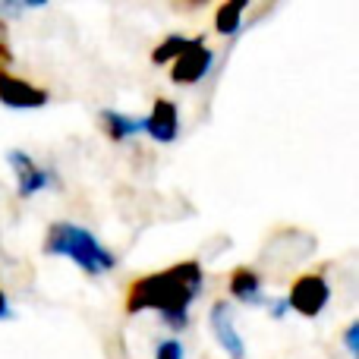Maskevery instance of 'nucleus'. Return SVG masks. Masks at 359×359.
<instances>
[{
  "label": "nucleus",
  "instance_id": "13",
  "mask_svg": "<svg viewBox=\"0 0 359 359\" xmlns=\"http://www.w3.org/2000/svg\"><path fill=\"white\" fill-rule=\"evenodd\" d=\"M155 359H186V350L177 337H164L155 347Z\"/></svg>",
  "mask_w": 359,
  "mask_h": 359
},
{
  "label": "nucleus",
  "instance_id": "3",
  "mask_svg": "<svg viewBox=\"0 0 359 359\" xmlns=\"http://www.w3.org/2000/svg\"><path fill=\"white\" fill-rule=\"evenodd\" d=\"M331 299V287L322 274H299L290 287V297H287V306L293 312H299L303 318H318L325 312Z\"/></svg>",
  "mask_w": 359,
  "mask_h": 359
},
{
  "label": "nucleus",
  "instance_id": "11",
  "mask_svg": "<svg viewBox=\"0 0 359 359\" xmlns=\"http://www.w3.org/2000/svg\"><path fill=\"white\" fill-rule=\"evenodd\" d=\"M243 10H246V4H243V0H230V4H221V6H217V13H215V29L221 32V35H233V32L240 29Z\"/></svg>",
  "mask_w": 359,
  "mask_h": 359
},
{
  "label": "nucleus",
  "instance_id": "12",
  "mask_svg": "<svg viewBox=\"0 0 359 359\" xmlns=\"http://www.w3.org/2000/svg\"><path fill=\"white\" fill-rule=\"evenodd\" d=\"M186 41H189V38H183V35H168V38H164V41L155 48L151 60H155V63H170V60H177V54L186 48Z\"/></svg>",
  "mask_w": 359,
  "mask_h": 359
},
{
  "label": "nucleus",
  "instance_id": "6",
  "mask_svg": "<svg viewBox=\"0 0 359 359\" xmlns=\"http://www.w3.org/2000/svg\"><path fill=\"white\" fill-rule=\"evenodd\" d=\"M0 104L16 107V111H32V107L48 104V92L25 82L22 76H13L6 69H0Z\"/></svg>",
  "mask_w": 359,
  "mask_h": 359
},
{
  "label": "nucleus",
  "instance_id": "10",
  "mask_svg": "<svg viewBox=\"0 0 359 359\" xmlns=\"http://www.w3.org/2000/svg\"><path fill=\"white\" fill-rule=\"evenodd\" d=\"M101 130L114 139V142H126V139H136L145 133L142 120L130 117V114H120V111H101Z\"/></svg>",
  "mask_w": 359,
  "mask_h": 359
},
{
  "label": "nucleus",
  "instance_id": "8",
  "mask_svg": "<svg viewBox=\"0 0 359 359\" xmlns=\"http://www.w3.org/2000/svg\"><path fill=\"white\" fill-rule=\"evenodd\" d=\"M142 126H145V133H149V136L155 139V142H161V145L174 142L177 133H180V114H177V104H174L170 98H158L149 117H142Z\"/></svg>",
  "mask_w": 359,
  "mask_h": 359
},
{
  "label": "nucleus",
  "instance_id": "14",
  "mask_svg": "<svg viewBox=\"0 0 359 359\" xmlns=\"http://www.w3.org/2000/svg\"><path fill=\"white\" fill-rule=\"evenodd\" d=\"M356 331H359V325L353 322V325H350V328H347V334H344V344H347L350 356H356V353H359V350H356Z\"/></svg>",
  "mask_w": 359,
  "mask_h": 359
},
{
  "label": "nucleus",
  "instance_id": "1",
  "mask_svg": "<svg viewBox=\"0 0 359 359\" xmlns=\"http://www.w3.org/2000/svg\"><path fill=\"white\" fill-rule=\"evenodd\" d=\"M205 287V271L198 262H177L155 274H142L126 293V312H158L170 331L189 328V309Z\"/></svg>",
  "mask_w": 359,
  "mask_h": 359
},
{
  "label": "nucleus",
  "instance_id": "7",
  "mask_svg": "<svg viewBox=\"0 0 359 359\" xmlns=\"http://www.w3.org/2000/svg\"><path fill=\"white\" fill-rule=\"evenodd\" d=\"M211 318V331H215V341L224 347V353L230 359H246V344H243L240 331H236V322H233V309H230L227 299H217L208 312Z\"/></svg>",
  "mask_w": 359,
  "mask_h": 359
},
{
  "label": "nucleus",
  "instance_id": "2",
  "mask_svg": "<svg viewBox=\"0 0 359 359\" xmlns=\"http://www.w3.org/2000/svg\"><path fill=\"white\" fill-rule=\"evenodd\" d=\"M44 252L48 255H63L76 268H82L86 274L98 278L117 268V255L98 240L88 227H79L73 221H54L44 236Z\"/></svg>",
  "mask_w": 359,
  "mask_h": 359
},
{
  "label": "nucleus",
  "instance_id": "15",
  "mask_svg": "<svg viewBox=\"0 0 359 359\" xmlns=\"http://www.w3.org/2000/svg\"><path fill=\"white\" fill-rule=\"evenodd\" d=\"M10 318H13V306L6 299V293L0 290V322H10Z\"/></svg>",
  "mask_w": 359,
  "mask_h": 359
},
{
  "label": "nucleus",
  "instance_id": "9",
  "mask_svg": "<svg viewBox=\"0 0 359 359\" xmlns=\"http://www.w3.org/2000/svg\"><path fill=\"white\" fill-rule=\"evenodd\" d=\"M227 287H230V293H233V299H240V303L268 306L265 287H262V274L252 271V268H233V271H230Z\"/></svg>",
  "mask_w": 359,
  "mask_h": 359
},
{
  "label": "nucleus",
  "instance_id": "5",
  "mask_svg": "<svg viewBox=\"0 0 359 359\" xmlns=\"http://www.w3.org/2000/svg\"><path fill=\"white\" fill-rule=\"evenodd\" d=\"M6 161H10L13 174H16L19 198H32V196H38V192L54 189V186H57V174H54V170L41 168V164H38L32 155H25V151L13 149L10 155H6Z\"/></svg>",
  "mask_w": 359,
  "mask_h": 359
},
{
  "label": "nucleus",
  "instance_id": "4",
  "mask_svg": "<svg viewBox=\"0 0 359 359\" xmlns=\"http://www.w3.org/2000/svg\"><path fill=\"white\" fill-rule=\"evenodd\" d=\"M211 63H215V50L205 44V38H189L186 48L177 54L174 67H170V79L177 86H196L208 76Z\"/></svg>",
  "mask_w": 359,
  "mask_h": 359
}]
</instances>
